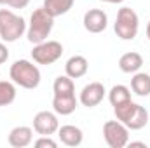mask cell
<instances>
[{"label": "cell", "instance_id": "obj_14", "mask_svg": "<svg viewBox=\"0 0 150 148\" xmlns=\"http://www.w3.org/2000/svg\"><path fill=\"white\" fill-rule=\"evenodd\" d=\"M142 66H143V58H142L140 52L131 51V52L122 54L120 59H119V68L124 73H136Z\"/></svg>", "mask_w": 150, "mask_h": 148}, {"label": "cell", "instance_id": "obj_8", "mask_svg": "<svg viewBox=\"0 0 150 148\" xmlns=\"http://www.w3.org/2000/svg\"><path fill=\"white\" fill-rule=\"evenodd\" d=\"M105 94H107V89H105V85L101 82H91L82 89L79 101L87 108H94L103 101Z\"/></svg>", "mask_w": 150, "mask_h": 148}, {"label": "cell", "instance_id": "obj_13", "mask_svg": "<svg viewBox=\"0 0 150 148\" xmlns=\"http://www.w3.org/2000/svg\"><path fill=\"white\" fill-rule=\"evenodd\" d=\"M87 70H89L87 59L84 56H79V54L72 56L67 61V65H65V72H67V75L70 78H80V77H84V75L87 73Z\"/></svg>", "mask_w": 150, "mask_h": 148}, {"label": "cell", "instance_id": "obj_10", "mask_svg": "<svg viewBox=\"0 0 150 148\" xmlns=\"http://www.w3.org/2000/svg\"><path fill=\"white\" fill-rule=\"evenodd\" d=\"M32 140H33V129L28 127V125H18V127H14V129L9 132V136H7L9 145L14 147V148L28 147V145L32 143Z\"/></svg>", "mask_w": 150, "mask_h": 148}, {"label": "cell", "instance_id": "obj_16", "mask_svg": "<svg viewBox=\"0 0 150 148\" xmlns=\"http://www.w3.org/2000/svg\"><path fill=\"white\" fill-rule=\"evenodd\" d=\"M131 91L136 96H150V75L143 72H136L131 78Z\"/></svg>", "mask_w": 150, "mask_h": 148}, {"label": "cell", "instance_id": "obj_1", "mask_svg": "<svg viewBox=\"0 0 150 148\" xmlns=\"http://www.w3.org/2000/svg\"><path fill=\"white\" fill-rule=\"evenodd\" d=\"M11 80L23 89H37L40 84V70L28 59H18L11 65Z\"/></svg>", "mask_w": 150, "mask_h": 148}, {"label": "cell", "instance_id": "obj_3", "mask_svg": "<svg viewBox=\"0 0 150 148\" xmlns=\"http://www.w3.org/2000/svg\"><path fill=\"white\" fill-rule=\"evenodd\" d=\"M26 33V23L21 16L9 9H0V38L4 42H16Z\"/></svg>", "mask_w": 150, "mask_h": 148}, {"label": "cell", "instance_id": "obj_2", "mask_svg": "<svg viewBox=\"0 0 150 148\" xmlns=\"http://www.w3.org/2000/svg\"><path fill=\"white\" fill-rule=\"evenodd\" d=\"M52 26H54V18L47 14L44 7H38L30 16V23L26 26V37L33 45L40 44L47 40V37L52 32Z\"/></svg>", "mask_w": 150, "mask_h": 148}, {"label": "cell", "instance_id": "obj_7", "mask_svg": "<svg viewBox=\"0 0 150 148\" xmlns=\"http://www.w3.org/2000/svg\"><path fill=\"white\" fill-rule=\"evenodd\" d=\"M59 129V122L56 117V111H47L42 110L33 117V131L40 136H52L54 132H58Z\"/></svg>", "mask_w": 150, "mask_h": 148}, {"label": "cell", "instance_id": "obj_5", "mask_svg": "<svg viewBox=\"0 0 150 148\" xmlns=\"http://www.w3.org/2000/svg\"><path fill=\"white\" fill-rule=\"evenodd\" d=\"M63 56V45L58 40H44L35 44L32 49V58L37 65H52Z\"/></svg>", "mask_w": 150, "mask_h": 148}, {"label": "cell", "instance_id": "obj_23", "mask_svg": "<svg viewBox=\"0 0 150 148\" xmlns=\"http://www.w3.org/2000/svg\"><path fill=\"white\" fill-rule=\"evenodd\" d=\"M9 59V49L5 47V44H2L0 42V65L2 63H5Z\"/></svg>", "mask_w": 150, "mask_h": 148}, {"label": "cell", "instance_id": "obj_25", "mask_svg": "<svg viewBox=\"0 0 150 148\" xmlns=\"http://www.w3.org/2000/svg\"><path fill=\"white\" fill-rule=\"evenodd\" d=\"M101 2H107V4H122L124 0H101Z\"/></svg>", "mask_w": 150, "mask_h": 148}, {"label": "cell", "instance_id": "obj_18", "mask_svg": "<svg viewBox=\"0 0 150 148\" xmlns=\"http://www.w3.org/2000/svg\"><path fill=\"white\" fill-rule=\"evenodd\" d=\"M108 101H110V105H112V106L124 105V103L131 101V91H129L126 85H122V84L113 85L112 89L108 91Z\"/></svg>", "mask_w": 150, "mask_h": 148}, {"label": "cell", "instance_id": "obj_11", "mask_svg": "<svg viewBox=\"0 0 150 148\" xmlns=\"http://www.w3.org/2000/svg\"><path fill=\"white\" fill-rule=\"evenodd\" d=\"M79 105L75 92L72 94H54L52 96V110L58 115H72Z\"/></svg>", "mask_w": 150, "mask_h": 148}, {"label": "cell", "instance_id": "obj_21", "mask_svg": "<svg viewBox=\"0 0 150 148\" xmlns=\"http://www.w3.org/2000/svg\"><path fill=\"white\" fill-rule=\"evenodd\" d=\"M35 147L37 148H58V143L51 136H40L35 141Z\"/></svg>", "mask_w": 150, "mask_h": 148}, {"label": "cell", "instance_id": "obj_24", "mask_svg": "<svg viewBox=\"0 0 150 148\" xmlns=\"http://www.w3.org/2000/svg\"><path fill=\"white\" fill-rule=\"evenodd\" d=\"M127 145H129V147H143V148H147V143H143V141H129Z\"/></svg>", "mask_w": 150, "mask_h": 148}, {"label": "cell", "instance_id": "obj_26", "mask_svg": "<svg viewBox=\"0 0 150 148\" xmlns=\"http://www.w3.org/2000/svg\"><path fill=\"white\" fill-rule=\"evenodd\" d=\"M147 37H149V40H150V21H149V25H147Z\"/></svg>", "mask_w": 150, "mask_h": 148}, {"label": "cell", "instance_id": "obj_15", "mask_svg": "<svg viewBox=\"0 0 150 148\" xmlns=\"http://www.w3.org/2000/svg\"><path fill=\"white\" fill-rule=\"evenodd\" d=\"M147 124H149V111H147V108L142 106V105H136L133 115L127 118V122H126L124 125H126L127 129H131V131H140V129H143Z\"/></svg>", "mask_w": 150, "mask_h": 148}, {"label": "cell", "instance_id": "obj_19", "mask_svg": "<svg viewBox=\"0 0 150 148\" xmlns=\"http://www.w3.org/2000/svg\"><path fill=\"white\" fill-rule=\"evenodd\" d=\"M16 99V85L9 80H0V106H7Z\"/></svg>", "mask_w": 150, "mask_h": 148}, {"label": "cell", "instance_id": "obj_9", "mask_svg": "<svg viewBox=\"0 0 150 148\" xmlns=\"http://www.w3.org/2000/svg\"><path fill=\"white\" fill-rule=\"evenodd\" d=\"M108 25V16L101 9H89L84 14V28L89 33H101L107 30Z\"/></svg>", "mask_w": 150, "mask_h": 148}, {"label": "cell", "instance_id": "obj_6", "mask_svg": "<svg viewBox=\"0 0 150 148\" xmlns=\"http://www.w3.org/2000/svg\"><path fill=\"white\" fill-rule=\"evenodd\" d=\"M103 138L110 148H124L129 143V129L119 120H108L103 125Z\"/></svg>", "mask_w": 150, "mask_h": 148}, {"label": "cell", "instance_id": "obj_4", "mask_svg": "<svg viewBox=\"0 0 150 148\" xmlns=\"http://www.w3.org/2000/svg\"><path fill=\"white\" fill-rule=\"evenodd\" d=\"M140 28V18L131 7H120L115 18L113 30L120 40H133L138 35Z\"/></svg>", "mask_w": 150, "mask_h": 148}, {"label": "cell", "instance_id": "obj_17", "mask_svg": "<svg viewBox=\"0 0 150 148\" xmlns=\"http://www.w3.org/2000/svg\"><path fill=\"white\" fill-rule=\"evenodd\" d=\"M75 0H44V9L47 14H51L52 18H58V16H63L67 14L72 7H74Z\"/></svg>", "mask_w": 150, "mask_h": 148}, {"label": "cell", "instance_id": "obj_22", "mask_svg": "<svg viewBox=\"0 0 150 148\" xmlns=\"http://www.w3.org/2000/svg\"><path fill=\"white\" fill-rule=\"evenodd\" d=\"M30 4V0H0V5H7L12 9H25Z\"/></svg>", "mask_w": 150, "mask_h": 148}, {"label": "cell", "instance_id": "obj_12", "mask_svg": "<svg viewBox=\"0 0 150 148\" xmlns=\"http://www.w3.org/2000/svg\"><path fill=\"white\" fill-rule=\"evenodd\" d=\"M58 136H59V141L67 147H79L84 140V132L77 127V125H61L58 129Z\"/></svg>", "mask_w": 150, "mask_h": 148}, {"label": "cell", "instance_id": "obj_20", "mask_svg": "<svg viewBox=\"0 0 150 148\" xmlns=\"http://www.w3.org/2000/svg\"><path fill=\"white\" fill-rule=\"evenodd\" d=\"M52 92L54 94H72V92H75L74 78H70L68 75H59L52 84Z\"/></svg>", "mask_w": 150, "mask_h": 148}]
</instances>
